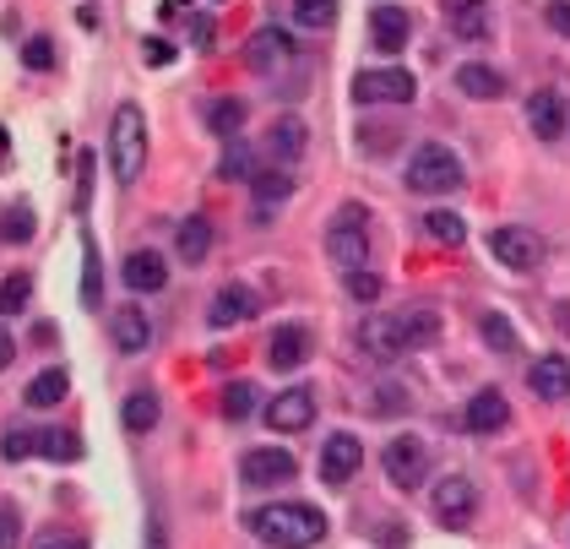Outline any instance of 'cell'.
Listing matches in <instances>:
<instances>
[{
	"instance_id": "1",
	"label": "cell",
	"mask_w": 570,
	"mask_h": 549,
	"mask_svg": "<svg viewBox=\"0 0 570 549\" xmlns=\"http://www.w3.org/2000/svg\"><path fill=\"white\" fill-rule=\"evenodd\" d=\"M251 534L266 549H316L326 539V511L283 500V506H261L251 511Z\"/></svg>"
},
{
	"instance_id": "2",
	"label": "cell",
	"mask_w": 570,
	"mask_h": 549,
	"mask_svg": "<svg viewBox=\"0 0 570 549\" xmlns=\"http://www.w3.org/2000/svg\"><path fill=\"white\" fill-rule=\"evenodd\" d=\"M441 338V316L435 310H408V316H380V321H365L359 344L370 348L376 359H397L408 348H430Z\"/></svg>"
},
{
	"instance_id": "3",
	"label": "cell",
	"mask_w": 570,
	"mask_h": 549,
	"mask_svg": "<svg viewBox=\"0 0 570 549\" xmlns=\"http://www.w3.org/2000/svg\"><path fill=\"white\" fill-rule=\"evenodd\" d=\"M141 163H147V120L136 104H120L115 120H109V169L120 186L141 180Z\"/></svg>"
},
{
	"instance_id": "4",
	"label": "cell",
	"mask_w": 570,
	"mask_h": 549,
	"mask_svg": "<svg viewBox=\"0 0 570 549\" xmlns=\"http://www.w3.org/2000/svg\"><path fill=\"white\" fill-rule=\"evenodd\" d=\"M462 186V158L441 147V141H424L413 158H408V191H424V197H441Z\"/></svg>"
},
{
	"instance_id": "5",
	"label": "cell",
	"mask_w": 570,
	"mask_h": 549,
	"mask_svg": "<svg viewBox=\"0 0 570 549\" xmlns=\"http://www.w3.org/2000/svg\"><path fill=\"white\" fill-rule=\"evenodd\" d=\"M326 256H331L337 267H348V273L365 267V256H370V218H365V207L348 202L331 218V229H326Z\"/></svg>"
},
{
	"instance_id": "6",
	"label": "cell",
	"mask_w": 570,
	"mask_h": 549,
	"mask_svg": "<svg viewBox=\"0 0 570 549\" xmlns=\"http://www.w3.org/2000/svg\"><path fill=\"white\" fill-rule=\"evenodd\" d=\"M413 93H419V82L402 66H376L353 76V104H413Z\"/></svg>"
},
{
	"instance_id": "7",
	"label": "cell",
	"mask_w": 570,
	"mask_h": 549,
	"mask_svg": "<svg viewBox=\"0 0 570 549\" xmlns=\"http://www.w3.org/2000/svg\"><path fill=\"white\" fill-rule=\"evenodd\" d=\"M430 511H435L441 528H467L473 511H478V484L467 479V474H445L435 484V495H430Z\"/></svg>"
},
{
	"instance_id": "8",
	"label": "cell",
	"mask_w": 570,
	"mask_h": 549,
	"mask_svg": "<svg viewBox=\"0 0 570 549\" xmlns=\"http://www.w3.org/2000/svg\"><path fill=\"white\" fill-rule=\"evenodd\" d=\"M380 463H386V479L397 484V489H419L424 474H430V446H424L419 435H397V441L380 452Z\"/></svg>"
},
{
	"instance_id": "9",
	"label": "cell",
	"mask_w": 570,
	"mask_h": 549,
	"mask_svg": "<svg viewBox=\"0 0 570 549\" xmlns=\"http://www.w3.org/2000/svg\"><path fill=\"white\" fill-rule=\"evenodd\" d=\"M489 251H495V262L510 267V273H532V267L543 262V240H538L532 229H521V223H500V229L489 234Z\"/></svg>"
},
{
	"instance_id": "10",
	"label": "cell",
	"mask_w": 570,
	"mask_h": 549,
	"mask_svg": "<svg viewBox=\"0 0 570 549\" xmlns=\"http://www.w3.org/2000/svg\"><path fill=\"white\" fill-rule=\"evenodd\" d=\"M266 424H272L277 435H299V430H310V424H316V392H310V387H288V392H277V398L266 403Z\"/></svg>"
},
{
	"instance_id": "11",
	"label": "cell",
	"mask_w": 570,
	"mask_h": 549,
	"mask_svg": "<svg viewBox=\"0 0 570 549\" xmlns=\"http://www.w3.org/2000/svg\"><path fill=\"white\" fill-rule=\"evenodd\" d=\"M294 468H299L294 452H283V446H251L245 463H240V479L255 484V489H261V484H288Z\"/></svg>"
},
{
	"instance_id": "12",
	"label": "cell",
	"mask_w": 570,
	"mask_h": 549,
	"mask_svg": "<svg viewBox=\"0 0 570 549\" xmlns=\"http://www.w3.org/2000/svg\"><path fill=\"white\" fill-rule=\"evenodd\" d=\"M359 463H365V446H359V435H348V430H337L326 446H320V479L326 484H342L359 474Z\"/></svg>"
},
{
	"instance_id": "13",
	"label": "cell",
	"mask_w": 570,
	"mask_h": 549,
	"mask_svg": "<svg viewBox=\"0 0 570 549\" xmlns=\"http://www.w3.org/2000/svg\"><path fill=\"white\" fill-rule=\"evenodd\" d=\"M527 387H532V398H543V403H566L570 398V359L566 353H543V359L527 370Z\"/></svg>"
},
{
	"instance_id": "14",
	"label": "cell",
	"mask_w": 570,
	"mask_h": 549,
	"mask_svg": "<svg viewBox=\"0 0 570 549\" xmlns=\"http://www.w3.org/2000/svg\"><path fill=\"white\" fill-rule=\"evenodd\" d=\"M255 310H261L255 288H245V283H229V288H218V299H212L207 321H212V327H240V321H255Z\"/></svg>"
},
{
	"instance_id": "15",
	"label": "cell",
	"mask_w": 570,
	"mask_h": 549,
	"mask_svg": "<svg viewBox=\"0 0 570 549\" xmlns=\"http://www.w3.org/2000/svg\"><path fill=\"white\" fill-rule=\"evenodd\" d=\"M408 33H413V17L402 6H376L370 11V39H376L380 55H397L408 44Z\"/></svg>"
},
{
	"instance_id": "16",
	"label": "cell",
	"mask_w": 570,
	"mask_h": 549,
	"mask_svg": "<svg viewBox=\"0 0 570 549\" xmlns=\"http://www.w3.org/2000/svg\"><path fill=\"white\" fill-rule=\"evenodd\" d=\"M506 419H510V403L500 387L473 392V403H467V430H473V435H495V430H506Z\"/></svg>"
},
{
	"instance_id": "17",
	"label": "cell",
	"mask_w": 570,
	"mask_h": 549,
	"mask_svg": "<svg viewBox=\"0 0 570 549\" xmlns=\"http://www.w3.org/2000/svg\"><path fill=\"white\" fill-rule=\"evenodd\" d=\"M245 55H251L255 71H277V66H288V61H299V50H294V39L283 28H261Z\"/></svg>"
},
{
	"instance_id": "18",
	"label": "cell",
	"mask_w": 570,
	"mask_h": 549,
	"mask_svg": "<svg viewBox=\"0 0 570 549\" xmlns=\"http://www.w3.org/2000/svg\"><path fill=\"white\" fill-rule=\"evenodd\" d=\"M120 277H126V288H136V294H158L169 283V262L158 251H130Z\"/></svg>"
},
{
	"instance_id": "19",
	"label": "cell",
	"mask_w": 570,
	"mask_h": 549,
	"mask_svg": "<svg viewBox=\"0 0 570 549\" xmlns=\"http://www.w3.org/2000/svg\"><path fill=\"white\" fill-rule=\"evenodd\" d=\"M527 126H532V137L555 141L566 131V98L560 93H532L527 98Z\"/></svg>"
},
{
	"instance_id": "20",
	"label": "cell",
	"mask_w": 570,
	"mask_h": 549,
	"mask_svg": "<svg viewBox=\"0 0 570 549\" xmlns=\"http://www.w3.org/2000/svg\"><path fill=\"white\" fill-rule=\"evenodd\" d=\"M109 332H115V348H120V353H141V348L152 344V321H147L136 305H120V310L109 316Z\"/></svg>"
},
{
	"instance_id": "21",
	"label": "cell",
	"mask_w": 570,
	"mask_h": 549,
	"mask_svg": "<svg viewBox=\"0 0 570 549\" xmlns=\"http://www.w3.org/2000/svg\"><path fill=\"white\" fill-rule=\"evenodd\" d=\"M445 22L456 39H489V0H445Z\"/></svg>"
},
{
	"instance_id": "22",
	"label": "cell",
	"mask_w": 570,
	"mask_h": 549,
	"mask_svg": "<svg viewBox=\"0 0 570 549\" xmlns=\"http://www.w3.org/2000/svg\"><path fill=\"white\" fill-rule=\"evenodd\" d=\"M266 359H272V370H299V365L310 359V332H305V327H283V332H272Z\"/></svg>"
},
{
	"instance_id": "23",
	"label": "cell",
	"mask_w": 570,
	"mask_h": 549,
	"mask_svg": "<svg viewBox=\"0 0 570 549\" xmlns=\"http://www.w3.org/2000/svg\"><path fill=\"white\" fill-rule=\"evenodd\" d=\"M266 152H272L277 163H294V158L305 152V120H299V115L272 120V131H266Z\"/></svg>"
},
{
	"instance_id": "24",
	"label": "cell",
	"mask_w": 570,
	"mask_h": 549,
	"mask_svg": "<svg viewBox=\"0 0 570 549\" xmlns=\"http://www.w3.org/2000/svg\"><path fill=\"white\" fill-rule=\"evenodd\" d=\"M65 392H71L65 365H50V370H39V376L28 381V409H55V403H65Z\"/></svg>"
},
{
	"instance_id": "25",
	"label": "cell",
	"mask_w": 570,
	"mask_h": 549,
	"mask_svg": "<svg viewBox=\"0 0 570 549\" xmlns=\"http://www.w3.org/2000/svg\"><path fill=\"white\" fill-rule=\"evenodd\" d=\"M456 87H462L467 98H500V93H506V76L495 66H484V61H467V66L456 71Z\"/></svg>"
},
{
	"instance_id": "26",
	"label": "cell",
	"mask_w": 570,
	"mask_h": 549,
	"mask_svg": "<svg viewBox=\"0 0 570 549\" xmlns=\"http://www.w3.org/2000/svg\"><path fill=\"white\" fill-rule=\"evenodd\" d=\"M98 305H104V262L93 234H82V310H98Z\"/></svg>"
},
{
	"instance_id": "27",
	"label": "cell",
	"mask_w": 570,
	"mask_h": 549,
	"mask_svg": "<svg viewBox=\"0 0 570 549\" xmlns=\"http://www.w3.org/2000/svg\"><path fill=\"white\" fill-rule=\"evenodd\" d=\"M207 131L223 137V141H234L240 131H245V104H240V98H218V104L207 109Z\"/></svg>"
},
{
	"instance_id": "28",
	"label": "cell",
	"mask_w": 570,
	"mask_h": 549,
	"mask_svg": "<svg viewBox=\"0 0 570 549\" xmlns=\"http://www.w3.org/2000/svg\"><path fill=\"white\" fill-rule=\"evenodd\" d=\"M175 245H180V256H186L190 267L207 262V251H212V223H207V218H186L180 234H175Z\"/></svg>"
},
{
	"instance_id": "29",
	"label": "cell",
	"mask_w": 570,
	"mask_h": 549,
	"mask_svg": "<svg viewBox=\"0 0 570 549\" xmlns=\"http://www.w3.org/2000/svg\"><path fill=\"white\" fill-rule=\"evenodd\" d=\"M120 419H126L130 435H147V430L158 424V392H147V387H141V392H130L126 409H120Z\"/></svg>"
},
{
	"instance_id": "30",
	"label": "cell",
	"mask_w": 570,
	"mask_h": 549,
	"mask_svg": "<svg viewBox=\"0 0 570 549\" xmlns=\"http://www.w3.org/2000/svg\"><path fill=\"white\" fill-rule=\"evenodd\" d=\"M39 452L44 457H55V463H82V435L76 430H39Z\"/></svg>"
},
{
	"instance_id": "31",
	"label": "cell",
	"mask_w": 570,
	"mask_h": 549,
	"mask_svg": "<svg viewBox=\"0 0 570 549\" xmlns=\"http://www.w3.org/2000/svg\"><path fill=\"white\" fill-rule=\"evenodd\" d=\"M33 207H22V202H11V207H0V240L6 245H28L33 240Z\"/></svg>"
},
{
	"instance_id": "32",
	"label": "cell",
	"mask_w": 570,
	"mask_h": 549,
	"mask_svg": "<svg viewBox=\"0 0 570 549\" xmlns=\"http://www.w3.org/2000/svg\"><path fill=\"white\" fill-rule=\"evenodd\" d=\"M478 332H484V344L495 348V353H516V348H521L516 327H510L500 310H484V316H478Z\"/></svg>"
},
{
	"instance_id": "33",
	"label": "cell",
	"mask_w": 570,
	"mask_h": 549,
	"mask_svg": "<svg viewBox=\"0 0 570 549\" xmlns=\"http://www.w3.org/2000/svg\"><path fill=\"white\" fill-rule=\"evenodd\" d=\"M28 299H33L28 273H6L0 277V316H22V310H28Z\"/></svg>"
},
{
	"instance_id": "34",
	"label": "cell",
	"mask_w": 570,
	"mask_h": 549,
	"mask_svg": "<svg viewBox=\"0 0 570 549\" xmlns=\"http://www.w3.org/2000/svg\"><path fill=\"white\" fill-rule=\"evenodd\" d=\"M39 452V430H28V424H6V435H0V457L6 463H22V457H33Z\"/></svg>"
},
{
	"instance_id": "35",
	"label": "cell",
	"mask_w": 570,
	"mask_h": 549,
	"mask_svg": "<svg viewBox=\"0 0 570 549\" xmlns=\"http://www.w3.org/2000/svg\"><path fill=\"white\" fill-rule=\"evenodd\" d=\"M251 186H255V197H261V207L288 202V191H294V180H288V175H277V169H261Z\"/></svg>"
},
{
	"instance_id": "36",
	"label": "cell",
	"mask_w": 570,
	"mask_h": 549,
	"mask_svg": "<svg viewBox=\"0 0 570 549\" xmlns=\"http://www.w3.org/2000/svg\"><path fill=\"white\" fill-rule=\"evenodd\" d=\"M218 403H223V413H229V419H251V413H255V387H251V381H229Z\"/></svg>"
},
{
	"instance_id": "37",
	"label": "cell",
	"mask_w": 570,
	"mask_h": 549,
	"mask_svg": "<svg viewBox=\"0 0 570 549\" xmlns=\"http://www.w3.org/2000/svg\"><path fill=\"white\" fill-rule=\"evenodd\" d=\"M424 229H430L441 245H462V240H467V229H462V218H456V212H430V218H424Z\"/></svg>"
},
{
	"instance_id": "38",
	"label": "cell",
	"mask_w": 570,
	"mask_h": 549,
	"mask_svg": "<svg viewBox=\"0 0 570 549\" xmlns=\"http://www.w3.org/2000/svg\"><path fill=\"white\" fill-rule=\"evenodd\" d=\"M294 17H299L305 28H331V17H337V0H294Z\"/></svg>"
},
{
	"instance_id": "39",
	"label": "cell",
	"mask_w": 570,
	"mask_h": 549,
	"mask_svg": "<svg viewBox=\"0 0 570 549\" xmlns=\"http://www.w3.org/2000/svg\"><path fill=\"white\" fill-rule=\"evenodd\" d=\"M218 175H223V180H255L251 152H245V147H229V152H223V163H218Z\"/></svg>"
},
{
	"instance_id": "40",
	"label": "cell",
	"mask_w": 570,
	"mask_h": 549,
	"mask_svg": "<svg viewBox=\"0 0 570 549\" xmlns=\"http://www.w3.org/2000/svg\"><path fill=\"white\" fill-rule=\"evenodd\" d=\"M22 61H28V71H50L55 66V44H50L44 33H33V39L22 44Z\"/></svg>"
},
{
	"instance_id": "41",
	"label": "cell",
	"mask_w": 570,
	"mask_h": 549,
	"mask_svg": "<svg viewBox=\"0 0 570 549\" xmlns=\"http://www.w3.org/2000/svg\"><path fill=\"white\" fill-rule=\"evenodd\" d=\"M22 545V517L11 500H0V549H17Z\"/></svg>"
},
{
	"instance_id": "42",
	"label": "cell",
	"mask_w": 570,
	"mask_h": 549,
	"mask_svg": "<svg viewBox=\"0 0 570 549\" xmlns=\"http://www.w3.org/2000/svg\"><path fill=\"white\" fill-rule=\"evenodd\" d=\"M87 202H93V152L76 158V212H87Z\"/></svg>"
},
{
	"instance_id": "43",
	"label": "cell",
	"mask_w": 570,
	"mask_h": 549,
	"mask_svg": "<svg viewBox=\"0 0 570 549\" xmlns=\"http://www.w3.org/2000/svg\"><path fill=\"white\" fill-rule=\"evenodd\" d=\"M141 61H147V66H175V44L147 33V39H141Z\"/></svg>"
},
{
	"instance_id": "44",
	"label": "cell",
	"mask_w": 570,
	"mask_h": 549,
	"mask_svg": "<svg viewBox=\"0 0 570 549\" xmlns=\"http://www.w3.org/2000/svg\"><path fill=\"white\" fill-rule=\"evenodd\" d=\"M348 294H353V299H380V277L365 273V267H359V273H348Z\"/></svg>"
},
{
	"instance_id": "45",
	"label": "cell",
	"mask_w": 570,
	"mask_h": 549,
	"mask_svg": "<svg viewBox=\"0 0 570 549\" xmlns=\"http://www.w3.org/2000/svg\"><path fill=\"white\" fill-rule=\"evenodd\" d=\"M543 22H549L560 39H570V0H549V6H543Z\"/></svg>"
},
{
	"instance_id": "46",
	"label": "cell",
	"mask_w": 570,
	"mask_h": 549,
	"mask_svg": "<svg viewBox=\"0 0 570 549\" xmlns=\"http://www.w3.org/2000/svg\"><path fill=\"white\" fill-rule=\"evenodd\" d=\"M402 409H408L402 387H376V413H402Z\"/></svg>"
},
{
	"instance_id": "47",
	"label": "cell",
	"mask_w": 570,
	"mask_h": 549,
	"mask_svg": "<svg viewBox=\"0 0 570 549\" xmlns=\"http://www.w3.org/2000/svg\"><path fill=\"white\" fill-rule=\"evenodd\" d=\"M158 17H163V22H190V0H163Z\"/></svg>"
},
{
	"instance_id": "48",
	"label": "cell",
	"mask_w": 570,
	"mask_h": 549,
	"mask_svg": "<svg viewBox=\"0 0 570 549\" xmlns=\"http://www.w3.org/2000/svg\"><path fill=\"white\" fill-rule=\"evenodd\" d=\"M39 549H87V545H82L76 534H44V539H39Z\"/></svg>"
},
{
	"instance_id": "49",
	"label": "cell",
	"mask_w": 570,
	"mask_h": 549,
	"mask_svg": "<svg viewBox=\"0 0 570 549\" xmlns=\"http://www.w3.org/2000/svg\"><path fill=\"white\" fill-rule=\"evenodd\" d=\"M11 359H17V344H11V332H6V327H0V370H6V365H11Z\"/></svg>"
},
{
	"instance_id": "50",
	"label": "cell",
	"mask_w": 570,
	"mask_h": 549,
	"mask_svg": "<svg viewBox=\"0 0 570 549\" xmlns=\"http://www.w3.org/2000/svg\"><path fill=\"white\" fill-rule=\"evenodd\" d=\"M147 549H169V545H163V528H158V522H152V534H147Z\"/></svg>"
},
{
	"instance_id": "51",
	"label": "cell",
	"mask_w": 570,
	"mask_h": 549,
	"mask_svg": "<svg viewBox=\"0 0 570 549\" xmlns=\"http://www.w3.org/2000/svg\"><path fill=\"white\" fill-rule=\"evenodd\" d=\"M555 316H560V327H566V338H570V299L566 305H555Z\"/></svg>"
},
{
	"instance_id": "52",
	"label": "cell",
	"mask_w": 570,
	"mask_h": 549,
	"mask_svg": "<svg viewBox=\"0 0 570 549\" xmlns=\"http://www.w3.org/2000/svg\"><path fill=\"white\" fill-rule=\"evenodd\" d=\"M0 163H6V126H0Z\"/></svg>"
}]
</instances>
